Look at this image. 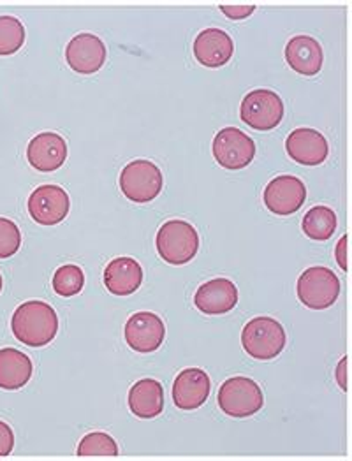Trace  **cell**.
Here are the masks:
<instances>
[{
	"mask_svg": "<svg viewBox=\"0 0 352 461\" xmlns=\"http://www.w3.org/2000/svg\"><path fill=\"white\" fill-rule=\"evenodd\" d=\"M11 330L23 346H48L59 333V315L44 302H25L14 310Z\"/></svg>",
	"mask_w": 352,
	"mask_h": 461,
	"instance_id": "6da1fadb",
	"label": "cell"
},
{
	"mask_svg": "<svg viewBox=\"0 0 352 461\" xmlns=\"http://www.w3.org/2000/svg\"><path fill=\"white\" fill-rule=\"evenodd\" d=\"M156 247L166 263L184 267L197 256L199 234L196 228L185 221H169L157 232Z\"/></svg>",
	"mask_w": 352,
	"mask_h": 461,
	"instance_id": "7a4b0ae2",
	"label": "cell"
},
{
	"mask_svg": "<svg viewBox=\"0 0 352 461\" xmlns=\"http://www.w3.org/2000/svg\"><path fill=\"white\" fill-rule=\"evenodd\" d=\"M285 330L274 317H256L241 331L243 350L259 361L275 359L285 347Z\"/></svg>",
	"mask_w": 352,
	"mask_h": 461,
	"instance_id": "3957f363",
	"label": "cell"
},
{
	"mask_svg": "<svg viewBox=\"0 0 352 461\" xmlns=\"http://www.w3.org/2000/svg\"><path fill=\"white\" fill-rule=\"evenodd\" d=\"M221 411L230 418H250L265 405L261 385L248 377H231L219 389L217 396Z\"/></svg>",
	"mask_w": 352,
	"mask_h": 461,
	"instance_id": "277c9868",
	"label": "cell"
},
{
	"mask_svg": "<svg viewBox=\"0 0 352 461\" xmlns=\"http://www.w3.org/2000/svg\"><path fill=\"white\" fill-rule=\"evenodd\" d=\"M162 173L154 162L138 158L129 162L120 173V189L123 195L138 204L150 203L162 191Z\"/></svg>",
	"mask_w": 352,
	"mask_h": 461,
	"instance_id": "5b68a950",
	"label": "cell"
},
{
	"mask_svg": "<svg viewBox=\"0 0 352 461\" xmlns=\"http://www.w3.org/2000/svg\"><path fill=\"white\" fill-rule=\"evenodd\" d=\"M296 293L305 307L324 310L337 303L340 296V280L331 269L312 267L300 275Z\"/></svg>",
	"mask_w": 352,
	"mask_h": 461,
	"instance_id": "8992f818",
	"label": "cell"
},
{
	"mask_svg": "<svg viewBox=\"0 0 352 461\" xmlns=\"http://www.w3.org/2000/svg\"><path fill=\"white\" fill-rule=\"evenodd\" d=\"M239 116L256 131H272L284 118V103L274 90H252L241 103Z\"/></svg>",
	"mask_w": 352,
	"mask_h": 461,
	"instance_id": "52a82bcc",
	"label": "cell"
},
{
	"mask_svg": "<svg viewBox=\"0 0 352 461\" xmlns=\"http://www.w3.org/2000/svg\"><path fill=\"white\" fill-rule=\"evenodd\" d=\"M212 152L219 166L236 171L247 167L254 160L256 143L243 131L226 127L215 134Z\"/></svg>",
	"mask_w": 352,
	"mask_h": 461,
	"instance_id": "ba28073f",
	"label": "cell"
},
{
	"mask_svg": "<svg viewBox=\"0 0 352 461\" xmlns=\"http://www.w3.org/2000/svg\"><path fill=\"white\" fill-rule=\"evenodd\" d=\"M29 213L41 226H57L69 215L71 199L59 185H41L29 195Z\"/></svg>",
	"mask_w": 352,
	"mask_h": 461,
	"instance_id": "9c48e42d",
	"label": "cell"
},
{
	"mask_svg": "<svg viewBox=\"0 0 352 461\" xmlns=\"http://www.w3.org/2000/svg\"><path fill=\"white\" fill-rule=\"evenodd\" d=\"M263 199L272 213L289 217L305 204L307 187L298 176L280 175L266 185Z\"/></svg>",
	"mask_w": 352,
	"mask_h": 461,
	"instance_id": "30bf717a",
	"label": "cell"
},
{
	"mask_svg": "<svg viewBox=\"0 0 352 461\" xmlns=\"http://www.w3.org/2000/svg\"><path fill=\"white\" fill-rule=\"evenodd\" d=\"M125 342L136 352L150 354L162 346L166 326L154 312H138L125 324Z\"/></svg>",
	"mask_w": 352,
	"mask_h": 461,
	"instance_id": "8fae6325",
	"label": "cell"
},
{
	"mask_svg": "<svg viewBox=\"0 0 352 461\" xmlns=\"http://www.w3.org/2000/svg\"><path fill=\"white\" fill-rule=\"evenodd\" d=\"M66 60L78 75H94L106 62V46L94 34H78L69 41L66 48Z\"/></svg>",
	"mask_w": 352,
	"mask_h": 461,
	"instance_id": "7c38bea8",
	"label": "cell"
},
{
	"mask_svg": "<svg viewBox=\"0 0 352 461\" xmlns=\"http://www.w3.org/2000/svg\"><path fill=\"white\" fill-rule=\"evenodd\" d=\"M29 164L41 173H51L68 160V143L57 132H41L27 147Z\"/></svg>",
	"mask_w": 352,
	"mask_h": 461,
	"instance_id": "4fadbf2b",
	"label": "cell"
},
{
	"mask_svg": "<svg viewBox=\"0 0 352 461\" xmlns=\"http://www.w3.org/2000/svg\"><path fill=\"white\" fill-rule=\"evenodd\" d=\"M212 391L210 377L201 368L180 372L173 383V402L182 411H196L206 403Z\"/></svg>",
	"mask_w": 352,
	"mask_h": 461,
	"instance_id": "5bb4252c",
	"label": "cell"
},
{
	"mask_svg": "<svg viewBox=\"0 0 352 461\" xmlns=\"http://www.w3.org/2000/svg\"><path fill=\"white\" fill-rule=\"evenodd\" d=\"M285 152L298 164L319 166L328 158L329 147L319 131L302 127L287 136Z\"/></svg>",
	"mask_w": 352,
	"mask_h": 461,
	"instance_id": "9a60e30c",
	"label": "cell"
},
{
	"mask_svg": "<svg viewBox=\"0 0 352 461\" xmlns=\"http://www.w3.org/2000/svg\"><path fill=\"white\" fill-rule=\"evenodd\" d=\"M235 51L233 39L222 29H204L194 41V57L204 68L226 66Z\"/></svg>",
	"mask_w": 352,
	"mask_h": 461,
	"instance_id": "2e32d148",
	"label": "cell"
},
{
	"mask_svg": "<svg viewBox=\"0 0 352 461\" xmlns=\"http://www.w3.org/2000/svg\"><path fill=\"white\" fill-rule=\"evenodd\" d=\"M238 303V289L228 278H213L203 284L194 294V305L204 315L228 313Z\"/></svg>",
	"mask_w": 352,
	"mask_h": 461,
	"instance_id": "e0dca14e",
	"label": "cell"
},
{
	"mask_svg": "<svg viewBox=\"0 0 352 461\" xmlns=\"http://www.w3.org/2000/svg\"><path fill=\"white\" fill-rule=\"evenodd\" d=\"M285 60L293 71L302 77H315L324 64V51L317 39L296 36L285 46Z\"/></svg>",
	"mask_w": 352,
	"mask_h": 461,
	"instance_id": "ac0fdd59",
	"label": "cell"
},
{
	"mask_svg": "<svg viewBox=\"0 0 352 461\" xmlns=\"http://www.w3.org/2000/svg\"><path fill=\"white\" fill-rule=\"evenodd\" d=\"M143 268L136 259L117 258L104 269V285L115 296H129L141 287Z\"/></svg>",
	"mask_w": 352,
	"mask_h": 461,
	"instance_id": "d6986e66",
	"label": "cell"
},
{
	"mask_svg": "<svg viewBox=\"0 0 352 461\" xmlns=\"http://www.w3.org/2000/svg\"><path fill=\"white\" fill-rule=\"evenodd\" d=\"M32 361L18 348H0V389L16 391L32 379Z\"/></svg>",
	"mask_w": 352,
	"mask_h": 461,
	"instance_id": "ffe728a7",
	"label": "cell"
},
{
	"mask_svg": "<svg viewBox=\"0 0 352 461\" xmlns=\"http://www.w3.org/2000/svg\"><path fill=\"white\" fill-rule=\"evenodd\" d=\"M127 403L136 418L154 420L164 409V389L156 379H141L131 387Z\"/></svg>",
	"mask_w": 352,
	"mask_h": 461,
	"instance_id": "44dd1931",
	"label": "cell"
},
{
	"mask_svg": "<svg viewBox=\"0 0 352 461\" xmlns=\"http://www.w3.org/2000/svg\"><path fill=\"white\" fill-rule=\"evenodd\" d=\"M338 226L337 213L329 206H313L311 208L302 222V230L305 236L315 241L329 240Z\"/></svg>",
	"mask_w": 352,
	"mask_h": 461,
	"instance_id": "7402d4cb",
	"label": "cell"
},
{
	"mask_svg": "<svg viewBox=\"0 0 352 461\" xmlns=\"http://www.w3.org/2000/svg\"><path fill=\"white\" fill-rule=\"evenodd\" d=\"M79 458H117V440L104 431H92L81 438Z\"/></svg>",
	"mask_w": 352,
	"mask_h": 461,
	"instance_id": "603a6c76",
	"label": "cell"
},
{
	"mask_svg": "<svg viewBox=\"0 0 352 461\" xmlns=\"http://www.w3.org/2000/svg\"><path fill=\"white\" fill-rule=\"evenodd\" d=\"M85 287V273L77 265H64L53 275V289L62 298L77 296Z\"/></svg>",
	"mask_w": 352,
	"mask_h": 461,
	"instance_id": "cb8c5ba5",
	"label": "cell"
},
{
	"mask_svg": "<svg viewBox=\"0 0 352 461\" xmlns=\"http://www.w3.org/2000/svg\"><path fill=\"white\" fill-rule=\"evenodd\" d=\"M25 42V27L14 16H0V55L16 53Z\"/></svg>",
	"mask_w": 352,
	"mask_h": 461,
	"instance_id": "d4e9b609",
	"label": "cell"
},
{
	"mask_svg": "<svg viewBox=\"0 0 352 461\" xmlns=\"http://www.w3.org/2000/svg\"><path fill=\"white\" fill-rule=\"evenodd\" d=\"M22 245V232L18 226L9 221L0 217V259H9L13 258Z\"/></svg>",
	"mask_w": 352,
	"mask_h": 461,
	"instance_id": "484cf974",
	"label": "cell"
},
{
	"mask_svg": "<svg viewBox=\"0 0 352 461\" xmlns=\"http://www.w3.org/2000/svg\"><path fill=\"white\" fill-rule=\"evenodd\" d=\"M14 449V433L9 424L0 421V458H7Z\"/></svg>",
	"mask_w": 352,
	"mask_h": 461,
	"instance_id": "4316f807",
	"label": "cell"
},
{
	"mask_svg": "<svg viewBox=\"0 0 352 461\" xmlns=\"http://www.w3.org/2000/svg\"><path fill=\"white\" fill-rule=\"evenodd\" d=\"M219 9L231 20H245L256 11V5H221Z\"/></svg>",
	"mask_w": 352,
	"mask_h": 461,
	"instance_id": "83f0119b",
	"label": "cell"
},
{
	"mask_svg": "<svg viewBox=\"0 0 352 461\" xmlns=\"http://www.w3.org/2000/svg\"><path fill=\"white\" fill-rule=\"evenodd\" d=\"M335 254H337V263L340 265V268L344 271H347V234H344L335 249Z\"/></svg>",
	"mask_w": 352,
	"mask_h": 461,
	"instance_id": "f1b7e54d",
	"label": "cell"
},
{
	"mask_svg": "<svg viewBox=\"0 0 352 461\" xmlns=\"http://www.w3.org/2000/svg\"><path fill=\"white\" fill-rule=\"evenodd\" d=\"M337 381L344 391H347V357H344L337 366Z\"/></svg>",
	"mask_w": 352,
	"mask_h": 461,
	"instance_id": "f546056e",
	"label": "cell"
},
{
	"mask_svg": "<svg viewBox=\"0 0 352 461\" xmlns=\"http://www.w3.org/2000/svg\"><path fill=\"white\" fill-rule=\"evenodd\" d=\"M0 293H2V275H0Z\"/></svg>",
	"mask_w": 352,
	"mask_h": 461,
	"instance_id": "4dcf8cb0",
	"label": "cell"
}]
</instances>
